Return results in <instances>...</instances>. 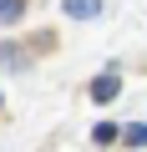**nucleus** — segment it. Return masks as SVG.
I'll use <instances>...</instances> for the list:
<instances>
[{
	"instance_id": "obj_1",
	"label": "nucleus",
	"mask_w": 147,
	"mask_h": 152,
	"mask_svg": "<svg viewBox=\"0 0 147 152\" xmlns=\"http://www.w3.org/2000/svg\"><path fill=\"white\" fill-rule=\"evenodd\" d=\"M117 91H122V76H117V71H107V76L91 81V96H97V102H112Z\"/></svg>"
},
{
	"instance_id": "obj_2",
	"label": "nucleus",
	"mask_w": 147,
	"mask_h": 152,
	"mask_svg": "<svg viewBox=\"0 0 147 152\" xmlns=\"http://www.w3.org/2000/svg\"><path fill=\"white\" fill-rule=\"evenodd\" d=\"M20 10H26V0H0V20H20Z\"/></svg>"
},
{
	"instance_id": "obj_3",
	"label": "nucleus",
	"mask_w": 147,
	"mask_h": 152,
	"mask_svg": "<svg viewBox=\"0 0 147 152\" xmlns=\"http://www.w3.org/2000/svg\"><path fill=\"white\" fill-rule=\"evenodd\" d=\"M97 0H66V15H91Z\"/></svg>"
},
{
	"instance_id": "obj_4",
	"label": "nucleus",
	"mask_w": 147,
	"mask_h": 152,
	"mask_svg": "<svg viewBox=\"0 0 147 152\" xmlns=\"http://www.w3.org/2000/svg\"><path fill=\"white\" fill-rule=\"evenodd\" d=\"M122 137H127V142H132V147H147V127H127V132H122Z\"/></svg>"
},
{
	"instance_id": "obj_5",
	"label": "nucleus",
	"mask_w": 147,
	"mask_h": 152,
	"mask_svg": "<svg viewBox=\"0 0 147 152\" xmlns=\"http://www.w3.org/2000/svg\"><path fill=\"white\" fill-rule=\"evenodd\" d=\"M117 137H122V132H117L112 122H102V127H97V142H117Z\"/></svg>"
}]
</instances>
